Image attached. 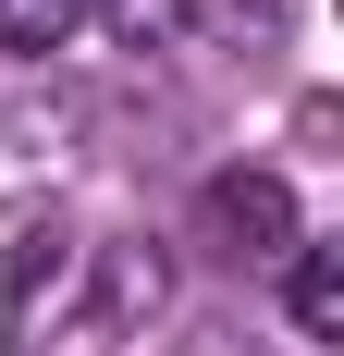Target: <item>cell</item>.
Returning a JSON list of instances; mask_svg holds the SVG:
<instances>
[{
  "mask_svg": "<svg viewBox=\"0 0 344 356\" xmlns=\"http://www.w3.org/2000/svg\"><path fill=\"white\" fill-rule=\"evenodd\" d=\"M197 221H209V246L234 258V270H283V258L308 246V234H295V184L283 172H209V197H197Z\"/></svg>",
  "mask_w": 344,
  "mask_h": 356,
  "instance_id": "obj_1",
  "label": "cell"
},
{
  "mask_svg": "<svg viewBox=\"0 0 344 356\" xmlns=\"http://www.w3.org/2000/svg\"><path fill=\"white\" fill-rule=\"evenodd\" d=\"M283 307L308 344H344V246H295L283 258Z\"/></svg>",
  "mask_w": 344,
  "mask_h": 356,
  "instance_id": "obj_2",
  "label": "cell"
},
{
  "mask_svg": "<svg viewBox=\"0 0 344 356\" xmlns=\"http://www.w3.org/2000/svg\"><path fill=\"white\" fill-rule=\"evenodd\" d=\"M111 25H123V49H185L197 37V0H111Z\"/></svg>",
  "mask_w": 344,
  "mask_h": 356,
  "instance_id": "obj_3",
  "label": "cell"
},
{
  "mask_svg": "<svg viewBox=\"0 0 344 356\" xmlns=\"http://www.w3.org/2000/svg\"><path fill=\"white\" fill-rule=\"evenodd\" d=\"M86 0H0V49H62Z\"/></svg>",
  "mask_w": 344,
  "mask_h": 356,
  "instance_id": "obj_4",
  "label": "cell"
},
{
  "mask_svg": "<svg viewBox=\"0 0 344 356\" xmlns=\"http://www.w3.org/2000/svg\"><path fill=\"white\" fill-rule=\"evenodd\" d=\"M172 356H246V344H234V320H197V332H185Z\"/></svg>",
  "mask_w": 344,
  "mask_h": 356,
  "instance_id": "obj_5",
  "label": "cell"
}]
</instances>
